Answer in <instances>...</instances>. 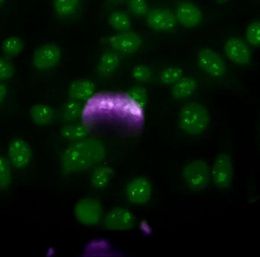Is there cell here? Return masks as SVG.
<instances>
[{
	"mask_svg": "<svg viewBox=\"0 0 260 257\" xmlns=\"http://www.w3.org/2000/svg\"><path fill=\"white\" fill-rule=\"evenodd\" d=\"M80 105L77 101H69L64 105L62 110V118L65 121H73L81 114Z\"/></svg>",
	"mask_w": 260,
	"mask_h": 257,
	"instance_id": "cell-28",
	"label": "cell"
},
{
	"mask_svg": "<svg viewBox=\"0 0 260 257\" xmlns=\"http://www.w3.org/2000/svg\"><path fill=\"white\" fill-rule=\"evenodd\" d=\"M197 64L200 70L211 77L220 79L225 76L227 67L221 56L208 47L201 49L197 54Z\"/></svg>",
	"mask_w": 260,
	"mask_h": 257,
	"instance_id": "cell-5",
	"label": "cell"
},
{
	"mask_svg": "<svg viewBox=\"0 0 260 257\" xmlns=\"http://www.w3.org/2000/svg\"><path fill=\"white\" fill-rule=\"evenodd\" d=\"M12 183V174L10 162L0 156V191H6Z\"/></svg>",
	"mask_w": 260,
	"mask_h": 257,
	"instance_id": "cell-24",
	"label": "cell"
},
{
	"mask_svg": "<svg viewBox=\"0 0 260 257\" xmlns=\"http://www.w3.org/2000/svg\"><path fill=\"white\" fill-rule=\"evenodd\" d=\"M9 162L16 169H24L30 164L33 157L30 145L21 138H14L8 148Z\"/></svg>",
	"mask_w": 260,
	"mask_h": 257,
	"instance_id": "cell-10",
	"label": "cell"
},
{
	"mask_svg": "<svg viewBox=\"0 0 260 257\" xmlns=\"http://www.w3.org/2000/svg\"><path fill=\"white\" fill-rule=\"evenodd\" d=\"M109 21L111 27L120 32H127L131 27V19L125 12L117 11L112 12L110 15Z\"/></svg>",
	"mask_w": 260,
	"mask_h": 257,
	"instance_id": "cell-23",
	"label": "cell"
},
{
	"mask_svg": "<svg viewBox=\"0 0 260 257\" xmlns=\"http://www.w3.org/2000/svg\"><path fill=\"white\" fill-rule=\"evenodd\" d=\"M5 1H6V0H0V6H2V5L5 3Z\"/></svg>",
	"mask_w": 260,
	"mask_h": 257,
	"instance_id": "cell-34",
	"label": "cell"
},
{
	"mask_svg": "<svg viewBox=\"0 0 260 257\" xmlns=\"http://www.w3.org/2000/svg\"><path fill=\"white\" fill-rule=\"evenodd\" d=\"M141 105L130 96L102 93L88 99L82 120L87 127L111 123L137 132L144 124Z\"/></svg>",
	"mask_w": 260,
	"mask_h": 257,
	"instance_id": "cell-1",
	"label": "cell"
},
{
	"mask_svg": "<svg viewBox=\"0 0 260 257\" xmlns=\"http://www.w3.org/2000/svg\"><path fill=\"white\" fill-rule=\"evenodd\" d=\"M30 119L38 126H47L53 122L55 111L50 105L44 103H37L30 107Z\"/></svg>",
	"mask_w": 260,
	"mask_h": 257,
	"instance_id": "cell-16",
	"label": "cell"
},
{
	"mask_svg": "<svg viewBox=\"0 0 260 257\" xmlns=\"http://www.w3.org/2000/svg\"><path fill=\"white\" fill-rule=\"evenodd\" d=\"M75 217L84 225H97L102 219L103 209L99 200L86 198L78 202L75 206Z\"/></svg>",
	"mask_w": 260,
	"mask_h": 257,
	"instance_id": "cell-8",
	"label": "cell"
},
{
	"mask_svg": "<svg viewBox=\"0 0 260 257\" xmlns=\"http://www.w3.org/2000/svg\"><path fill=\"white\" fill-rule=\"evenodd\" d=\"M120 65V58L113 52H107L101 56L98 66V73L101 76H108L114 73Z\"/></svg>",
	"mask_w": 260,
	"mask_h": 257,
	"instance_id": "cell-19",
	"label": "cell"
},
{
	"mask_svg": "<svg viewBox=\"0 0 260 257\" xmlns=\"http://www.w3.org/2000/svg\"><path fill=\"white\" fill-rule=\"evenodd\" d=\"M183 175L191 190H202L209 183L210 177L209 165L204 160H192L185 166Z\"/></svg>",
	"mask_w": 260,
	"mask_h": 257,
	"instance_id": "cell-6",
	"label": "cell"
},
{
	"mask_svg": "<svg viewBox=\"0 0 260 257\" xmlns=\"http://www.w3.org/2000/svg\"><path fill=\"white\" fill-rule=\"evenodd\" d=\"M210 177L215 186L220 190H224L232 185L234 177L233 162L228 153L221 152L217 156Z\"/></svg>",
	"mask_w": 260,
	"mask_h": 257,
	"instance_id": "cell-4",
	"label": "cell"
},
{
	"mask_svg": "<svg viewBox=\"0 0 260 257\" xmlns=\"http://www.w3.org/2000/svg\"><path fill=\"white\" fill-rule=\"evenodd\" d=\"M106 156L104 145L98 140H79L69 146L62 157V167L67 173L79 172L102 162Z\"/></svg>",
	"mask_w": 260,
	"mask_h": 257,
	"instance_id": "cell-2",
	"label": "cell"
},
{
	"mask_svg": "<svg viewBox=\"0 0 260 257\" xmlns=\"http://www.w3.org/2000/svg\"><path fill=\"white\" fill-rule=\"evenodd\" d=\"M8 89L5 84L0 82V104L3 103L7 96Z\"/></svg>",
	"mask_w": 260,
	"mask_h": 257,
	"instance_id": "cell-33",
	"label": "cell"
},
{
	"mask_svg": "<svg viewBox=\"0 0 260 257\" xmlns=\"http://www.w3.org/2000/svg\"><path fill=\"white\" fill-rule=\"evenodd\" d=\"M62 59V50L57 44L46 43L36 49L32 64L38 70H48L56 67Z\"/></svg>",
	"mask_w": 260,
	"mask_h": 257,
	"instance_id": "cell-7",
	"label": "cell"
},
{
	"mask_svg": "<svg viewBox=\"0 0 260 257\" xmlns=\"http://www.w3.org/2000/svg\"><path fill=\"white\" fill-rule=\"evenodd\" d=\"M179 122L182 129L188 134L192 135L202 134L209 127V112L202 104L189 102L180 111Z\"/></svg>",
	"mask_w": 260,
	"mask_h": 257,
	"instance_id": "cell-3",
	"label": "cell"
},
{
	"mask_svg": "<svg viewBox=\"0 0 260 257\" xmlns=\"http://www.w3.org/2000/svg\"><path fill=\"white\" fill-rule=\"evenodd\" d=\"M2 50L9 56H17L21 54L25 47L24 40L21 37H7L2 43Z\"/></svg>",
	"mask_w": 260,
	"mask_h": 257,
	"instance_id": "cell-20",
	"label": "cell"
},
{
	"mask_svg": "<svg viewBox=\"0 0 260 257\" xmlns=\"http://www.w3.org/2000/svg\"><path fill=\"white\" fill-rule=\"evenodd\" d=\"M60 134L65 139L79 140L85 137L88 134V131L83 125H67L61 129Z\"/></svg>",
	"mask_w": 260,
	"mask_h": 257,
	"instance_id": "cell-25",
	"label": "cell"
},
{
	"mask_svg": "<svg viewBox=\"0 0 260 257\" xmlns=\"http://www.w3.org/2000/svg\"><path fill=\"white\" fill-rule=\"evenodd\" d=\"M130 11L137 16H142L148 12V6L145 0H129Z\"/></svg>",
	"mask_w": 260,
	"mask_h": 257,
	"instance_id": "cell-30",
	"label": "cell"
},
{
	"mask_svg": "<svg viewBox=\"0 0 260 257\" xmlns=\"http://www.w3.org/2000/svg\"><path fill=\"white\" fill-rule=\"evenodd\" d=\"M133 214L125 208H114L108 212L104 219L106 229L111 231H126L134 225Z\"/></svg>",
	"mask_w": 260,
	"mask_h": 257,
	"instance_id": "cell-11",
	"label": "cell"
},
{
	"mask_svg": "<svg viewBox=\"0 0 260 257\" xmlns=\"http://www.w3.org/2000/svg\"><path fill=\"white\" fill-rule=\"evenodd\" d=\"M95 91V85L92 82L85 79L76 80L72 82L69 90L70 96L75 100H85L92 97Z\"/></svg>",
	"mask_w": 260,
	"mask_h": 257,
	"instance_id": "cell-17",
	"label": "cell"
},
{
	"mask_svg": "<svg viewBox=\"0 0 260 257\" xmlns=\"http://www.w3.org/2000/svg\"><path fill=\"white\" fill-rule=\"evenodd\" d=\"M80 0H53V9L59 16L73 15L79 7Z\"/></svg>",
	"mask_w": 260,
	"mask_h": 257,
	"instance_id": "cell-22",
	"label": "cell"
},
{
	"mask_svg": "<svg viewBox=\"0 0 260 257\" xmlns=\"http://www.w3.org/2000/svg\"><path fill=\"white\" fill-rule=\"evenodd\" d=\"M224 50L228 59L236 65L244 67L251 62L252 53L249 44L238 37L229 38L225 41Z\"/></svg>",
	"mask_w": 260,
	"mask_h": 257,
	"instance_id": "cell-9",
	"label": "cell"
},
{
	"mask_svg": "<svg viewBox=\"0 0 260 257\" xmlns=\"http://www.w3.org/2000/svg\"><path fill=\"white\" fill-rule=\"evenodd\" d=\"M112 176L113 171L111 168L106 166L99 168L91 176V184L95 189H105L111 182Z\"/></svg>",
	"mask_w": 260,
	"mask_h": 257,
	"instance_id": "cell-21",
	"label": "cell"
},
{
	"mask_svg": "<svg viewBox=\"0 0 260 257\" xmlns=\"http://www.w3.org/2000/svg\"><path fill=\"white\" fill-rule=\"evenodd\" d=\"M129 96L141 105L146 103L147 99H148L146 91L142 87H133L130 90Z\"/></svg>",
	"mask_w": 260,
	"mask_h": 257,
	"instance_id": "cell-32",
	"label": "cell"
},
{
	"mask_svg": "<svg viewBox=\"0 0 260 257\" xmlns=\"http://www.w3.org/2000/svg\"><path fill=\"white\" fill-rule=\"evenodd\" d=\"M197 87L198 83L194 78L185 76L174 83L171 93L175 99H187L195 93Z\"/></svg>",
	"mask_w": 260,
	"mask_h": 257,
	"instance_id": "cell-18",
	"label": "cell"
},
{
	"mask_svg": "<svg viewBox=\"0 0 260 257\" xmlns=\"http://www.w3.org/2000/svg\"><path fill=\"white\" fill-rule=\"evenodd\" d=\"M183 77V70L177 67L164 69L160 74V80L165 84H174Z\"/></svg>",
	"mask_w": 260,
	"mask_h": 257,
	"instance_id": "cell-27",
	"label": "cell"
},
{
	"mask_svg": "<svg viewBox=\"0 0 260 257\" xmlns=\"http://www.w3.org/2000/svg\"><path fill=\"white\" fill-rule=\"evenodd\" d=\"M245 36L249 45L260 47V20H254L247 25Z\"/></svg>",
	"mask_w": 260,
	"mask_h": 257,
	"instance_id": "cell-26",
	"label": "cell"
},
{
	"mask_svg": "<svg viewBox=\"0 0 260 257\" xmlns=\"http://www.w3.org/2000/svg\"><path fill=\"white\" fill-rule=\"evenodd\" d=\"M15 75L13 64L4 58H0V82L8 80Z\"/></svg>",
	"mask_w": 260,
	"mask_h": 257,
	"instance_id": "cell-29",
	"label": "cell"
},
{
	"mask_svg": "<svg viewBox=\"0 0 260 257\" xmlns=\"http://www.w3.org/2000/svg\"><path fill=\"white\" fill-rule=\"evenodd\" d=\"M177 21L186 27H195L203 21L201 9L193 3H183L177 6L176 10Z\"/></svg>",
	"mask_w": 260,
	"mask_h": 257,
	"instance_id": "cell-14",
	"label": "cell"
},
{
	"mask_svg": "<svg viewBox=\"0 0 260 257\" xmlns=\"http://www.w3.org/2000/svg\"><path fill=\"white\" fill-rule=\"evenodd\" d=\"M112 47L123 53H133L137 51L142 45V39L136 33L123 32L110 39Z\"/></svg>",
	"mask_w": 260,
	"mask_h": 257,
	"instance_id": "cell-15",
	"label": "cell"
},
{
	"mask_svg": "<svg viewBox=\"0 0 260 257\" xmlns=\"http://www.w3.org/2000/svg\"><path fill=\"white\" fill-rule=\"evenodd\" d=\"M177 17L172 11L164 8L152 9L147 13V22L151 28L160 32L172 30L177 24Z\"/></svg>",
	"mask_w": 260,
	"mask_h": 257,
	"instance_id": "cell-12",
	"label": "cell"
},
{
	"mask_svg": "<svg viewBox=\"0 0 260 257\" xmlns=\"http://www.w3.org/2000/svg\"><path fill=\"white\" fill-rule=\"evenodd\" d=\"M126 196L134 204H144L151 198V183L145 177H136L126 186Z\"/></svg>",
	"mask_w": 260,
	"mask_h": 257,
	"instance_id": "cell-13",
	"label": "cell"
},
{
	"mask_svg": "<svg viewBox=\"0 0 260 257\" xmlns=\"http://www.w3.org/2000/svg\"><path fill=\"white\" fill-rule=\"evenodd\" d=\"M114 1L120 2L123 1V0H114Z\"/></svg>",
	"mask_w": 260,
	"mask_h": 257,
	"instance_id": "cell-35",
	"label": "cell"
},
{
	"mask_svg": "<svg viewBox=\"0 0 260 257\" xmlns=\"http://www.w3.org/2000/svg\"><path fill=\"white\" fill-rule=\"evenodd\" d=\"M133 77L139 82H145L151 78V70L145 65H138L133 68L132 72Z\"/></svg>",
	"mask_w": 260,
	"mask_h": 257,
	"instance_id": "cell-31",
	"label": "cell"
}]
</instances>
